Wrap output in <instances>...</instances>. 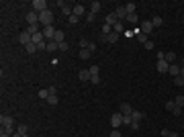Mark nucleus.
Returning a JSON list of instances; mask_svg holds the SVG:
<instances>
[{
	"instance_id": "nucleus-1",
	"label": "nucleus",
	"mask_w": 184,
	"mask_h": 137,
	"mask_svg": "<svg viewBox=\"0 0 184 137\" xmlns=\"http://www.w3.org/2000/svg\"><path fill=\"white\" fill-rule=\"evenodd\" d=\"M39 23L43 25V27H49V25L53 23V13H51L49 8L45 10V13H41V14H39Z\"/></svg>"
},
{
	"instance_id": "nucleus-2",
	"label": "nucleus",
	"mask_w": 184,
	"mask_h": 137,
	"mask_svg": "<svg viewBox=\"0 0 184 137\" xmlns=\"http://www.w3.org/2000/svg\"><path fill=\"white\" fill-rule=\"evenodd\" d=\"M31 6H33V10L35 13H45V10H47V2H45V0H33V4H31Z\"/></svg>"
},
{
	"instance_id": "nucleus-3",
	"label": "nucleus",
	"mask_w": 184,
	"mask_h": 137,
	"mask_svg": "<svg viewBox=\"0 0 184 137\" xmlns=\"http://www.w3.org/2000/svg\"><path fill=\"white\" fill-rule=\"evenodd\" d=\"M41 33H43V37H45V39L53 41V37H55V33H57V31L53 29V25H49V27H43V31H41Z\"/></svg>"
},
{
	"instance_id": "nucleus-4",
	"label": "nucleus",
	"mask_w": 184,
	"mask_h": 137,
	"mask_svg": "<svg viewBox=\"0 0 184 137\" xmlns=\"http://www.w3.org/2000/svg\"><path fill=\"white\" fill-rule=\"evenodd\" d=\"M110 125H113V129H119L123 125V115L121 113H115V115L110 117Z\"/></svg>"
},
{
	"instance_id": "nucleus-5",
	"label": "nucleus",
	"mask_w": 184,
	"mask_h": 137,
	"mask_svg": "<svg viewBox=\"0 0 184 137\" xmlns=\"http://www.w3.org/2000/svg\"><path fill=\"white\" fill-rule=\"evenodd\" d=\"M0 123H2V129H6V127H13L14 125V119L10 115H2L0 117Z\"/></svg>"
},
{
	"instance_id": "nucleus-6",
	"label": "nucleus",
	"mask_w": 184,
	"mask_h": 137,
	"mask_svg": "<svg viewBox=\"0 0 184 137\" xmlns=\"http://www.w3.org/2000/svg\"><path fill=\"white\" fill-rule=\"evenodd\" d=\"M19 41H20V45H25V47H27L29 43L33 41V37H31V35H29L27 31H23V33L19 35Z\"/></svg>"
},
{
	"instance_id": "nucleus-7",
	"label": "nucleus",
	"mask_w": 184,
	"mask_h": 137,
	"mask_svg": "<svg viewBox=\"0 0 184 137\" xmlns=\"http://www.w3.org/2000/svg\"><path fill=\"white\" fill-rule=\"evenodd\" d=\"M27 23L29 25H37V23H39V13H35V10L27 13Z\"/></svg>"
},
{
	"instance_id": "nucleus-8",
	"label": "nucleus",
	"mask_w": 184,
	"mask_h": 137,
	"mask_svg": "<svg viewBox=\"0 0 184 137\" xmlns=\"http://www.w3.org/2000/svg\"><path fill=\"white\" fill-rule=\"evenodd\" d=\"M156 68H157V72H160V74H168V68H170V63L166 62V59H162V62H157V63H156Z\"/></svg>"
},
{
	"instance_id": "nucleus-9",
	"label": "nucleus",
	"mask_w": 184,
	"mask_h": 137,
	"mask_svg": "<svg viewBox=\"0 0 184 137\" xmlns=\"http://www.w3.org/2000/svg\"><path fill=\"white\" fill-rule=\"evenodd\" d=\"M131 113H133V106H131L129 103H123V104H121V115H123V117H129Z\"/></svg>"
},
{
	"instance_id": "nucleus-10",
	"label": "nucleus",
	"mask_w": 184,
	"mask_h": 137,
	"mask_svg": "<svg viewBox=\"0 0 184 137\" xmlns=\"http://www.w3.org/2000/svg\"><path fill=\"white\" fill-rule=\"evenodd\" d=\"M115 14H117V19H119V21H125V19H127V8H125V6H119L115 10Z\"/></svg>"
},
{
	"instance_id": "nucleus-11",
	"label": "nucleus",
	"mask_w": 184,
	"mask_h": 137,
	"mask_svg": "<svg viewBox=\"0 0 184 137\" xmlns=\"http://www.w3.org/2000/svg\"><path fill=\"white\" fill-rule=\"evenodd\" d=\"M135 39H137L139 43H141V45H145V43L150 41V39H147V35H143L141 31H139V29H135Z\"/></svg>"
},
{
	"instance_id": "nucleus-12",
	"label": "nucleus",
	"mask_w": 184,
	"mask_h": 137,
	"mask_svg": "<svg viewBox=\"0 0 184 137\" xmlns=\"http://www.w3.org/2000/svg\"><path fill=\"white\" fill-rule=\"evenodd\" d=\"M104 23L113 27V25H117V23H119V19H117V14H115V13H109V14H106V19H104Z\"/></svg>"
},
{
	"instance_id": "nucleus-13",
	"label": "nucleus",
	"mask_w": 184,
	"mask_h": 137,
	"mask_svg": "<svg viewBox=\"0 0 184 137\" xmlns=\"http://www.w3.org/2000/svg\"><path fill=\"white\" fill-rule=\"evenodd\" d=\"M78 78H80L82 82H90V78H92V74H90V70H82L80 74H78Z\"/></svg>"
},
{
	"instance_id": "nucleus-14",
	"label": "nucleus",
	"mask_w": 184,
	"mask_h": 137,
	"mask_svg": "<svg viewBox=\"0 0 184 137\" xmlns=\"http://www.w3.org/2000/svg\"><path fill=\"white\" fill-rule=\"evenodd\" d=\"M168 74H170L172 78H176V76H180V66H176V63H172L170 68H168Z\"/></svg>"
},
{
	"instance_id": "nucleus-15",
	"label": "nucleus",
	"mask_w": 184,
	"mask_h": 137,
	"mask_svg": "<svg viewBox=\"0 0 184 137\" xmlns=\"http://www.w3.org/2000/svg\"><path fill=\"white\" fill-rule=\"evenodd\" d=\"M151 29H153V25H151V21H150V23H143L141 27H139V31H141L143 35H150V33H151Z\"/></svg>"
},
{
	"instance_id": "nucleus-16",
	"label": "nucleus",
	"mask_w": 184,
	"mask_h": 137,
	"mask_svg": "<svg viewBox=\"0 0 184 137\" xmlns=\"http://www.w3.org/2000/svg\"><path fill=\"white\" fill-rule=\"evenodd\" d=\"M72 14H76V16H80V14H86V8L82 6V4H74V13Z\"/></svg>"
},
{
	"instance_id": "nucleus-17",
	"label": "nucleus",
	"mask_w": 184,
	"mask_h": 137,
	"mask_svg": "<svg viewBox=\"0 0 184 137\" xmlns=\"http://www.w3.org/2000/svg\"><path fill=\"white\" fill-rule=\"evenodd\" d=\"M88 8H90V13H94V14H96L98 10H100V2H98V0H94V2H90V6H88Z\"/></svg>"
},
{
	"instance_id": "nucleus-18",
	"label": "nucleus",
	"mask_w": 184,
	"mask_h": 137,
	"mask_svg": "<svg viewBox=\"0 0 184 137\" xmlns=\"http://www.w3.org/2000/svg\"><path fill=\"white\" fill-rule=\"evenodd\" d=\"M78 57H80V59H88V57H92V51H88V49H80Z\"/></svg>"
},
{
	"instance_id": "nucleus-19",
	"label": "nucleus",
	"mask_w": 184,
	"mask_h": 137,
	"mask_svg": "<svg viewBox=\"0 0 184 137\" xmlns=\"http://www.w3.org/2000/svg\"><path fill=\"white\" fill-rule=\"evenodd\" d=\"M53 41H55V43H63V41H66V35H63V31H57V33H55Z\"/></svg>"
},
{
	"instance_id": "nucleus-20",
	"label": "nucleus",
	"mask_w": 184,
	"mask_h": 137,
	"mask_svg": "<svg viewBox=\"0 0 184 137\" xmlns=\"http://www.w3.org/2000/svg\"><path fill=\"white\" fill-rule=\"evenodd\" d=\"M123 31H125V27H123V23L119 21L117 25H113V33H117V35H121Z\"/></svg>"
},
{
	"instance_id": "nucleus-21",
	"label": "nucleus",
	"mask_w": 184,
	"mask_h": 137,
	"mask_svg": "<svg viewBox=\"0 0 184 137\" xmlns=\"http://www.w3.org/2000/svg\"><path fill=\"white\" fill-rule=\"evenodd\" d=\"M57 49H60V43H55V41H47V51H51V53H53V51H57Z\"/></svg>"
},
{
	"instance_id": "nucleus-22",
	"label": "nucleus",
	"mask_w": 184,
	"mask_h": 137,
	"mask_svg": "<svg viewBox=\"0 0 184 137\" xmlns=\"http://www.w3.org/2000/svg\"><path fill=\"white\" fill-rule=\"evenodd\" d=\"M166 62L172 66V63L176 62V53H174V51H168V53H166Z\"/></svg>"
},
{
	"instance_id": "nucleus-23",
	"label": "nucleus",
	"mask_w": 184,
	"mask_h": 137,
	"mask_svg": "<svg viewBox=\"0 0 184 137\" xmlns=\"http://www.w3.org/2000/svg\"><path fill=\"white\" fill-rule=\"evenodd\" d=\"M127 23H133V25H137L139 23V19H137V13H133V14H127V19H125Z\"/></svg>"
},
{
	"instance_id": "nucleus-24",
	"label": "nucleus",
	"mask_w": 184,
	"mask_h": 137,
	"mask_svg": "<svg viewBox=\"0 0 184 137\" xmlns=\"http://www.w3.org/2000/svg\"><path fill=\"white\" fill-rule=\"evenodd\" d=\"M49 94H51V92H49V88H41L39 90V98H43V100H47Z\"/></svg>"
},
{
	"instance_id": "nucleus-25",
	"label": "nucleus",
	"mask_w": 184,
	"mask_h": 137,
	"mask_svg": "<svg viewBox=\"0 0 184 137\" xmlns=\"http://www.w3.org/2000/svg\"><path fill=\"white\" fill-rule=\"evenodd\" d=\"M131 119H133V121H141L143 113H141V110H133V113H131Z\"/></svg>"
},
{
	"instance_id": "nucleus-26",
	"label": "nucleus",
	"mask_w": 184,
	"mask_h": 137,
	"mask_svg": "<svg viewBox=\"0 0 184 137\" xmlns=\"http://www.w3.org/2000/svg\"><path fill=\"white\" fill-rule=\"evenodd\" d=\"M27 33L31 35V37H33V35H37V33H39V29H37V25H29V27H27Z\"/></svg>"
},
{
	"instance_id": "nucleus-27",
	"label": "nucleus",
	"mask_w": 184,
	"mask_h": 137,
	"mask_svg": "<svg viewBox=\"0 0 184 137\" xmlns=\"http://www.w3.org/2000/svg\"><path fill=\"white\" fill-rule=\"evenodd\" d=\"M41 41H45V37H43V33H41V31H39V33H37V35H33V43H35V45H37V43H41Z\"/></svg>"
},
{
	"instance_id": "nucleus-28",
	"label": "nucleus",
	"mask_w": 184,
	"mask_h": 137,
	"mask_svg": "<svg viewBox=\"0 0 184 137\" xmlns=\"http://www.w3.org/2000/svg\"><path fill=\"white\" fill-rule=\"evenodd\" d=\"M45 103L51 104V106H55V104H57V94H49V98L45 100Z\"/></svg>"
},
{
	"instance_id": "nucleus-29",
	"label": "nucleus",
	"mask_w": 184,
	"mask_h": 137,
	"mask_svg": "<svg viewBox=\"0 0 184 137\" xmlns=\"http://www.w3.org/2000/svg\"><path fill=\"white\" fill-rule=\"evenodd\" d=\"M16 133H20V135H27V125H25V123L16 125Z\"/></svg>"
},
{
	"instance_id": "nucleus-30",
	"label": "nucleus",
	"mask_w": 184,
	"mask_h": 137,
	"mask_svg": "<svg viewBox=\"0 0 184 137\" xmlns=\"http://www.w3.org/2000/svg\"><path fill=\"white\" fill-rule=\"evenodd\" d=\"M151 25H153V27H162V25H164L162 16H153V19H151Z\"/></svg>"
},
{
	"instance_id": "nucleus-31",
	"label": "nucleus",
	"mask_w": 184,
	"mask_h": 137,
	"mask_svg": "<svg viewBox=\"0 0 184 137\" xmlns=\"http://www.w3.org/2000/svg\"><path fill=\"white\" fill-rule=\"evenodd\" d=\"M115 41H119V35H117V33L106 35V43H115Z\"/></svg>"
},
{
	"instance_id": "nucleus-32",
	"label": "nucleus",
	"mask_w": 184,
	"mask_h": 137,
	"mask_svg": "<svg viewBox=\"0 0 184 137\" xmlns=\"http://www.w3.org/2000/svg\"><path fill=\"white\" fill-rule=\"evenodd\" d=\"M25 49H27V53H35V51H39V49H37V45H35L33 41L29 43V45H27V47H25Z\"/></svg>"
},
{
	"instance_id": "nucleus-33",
	"label": "nucleus",
	"mask_w": 184,
	"mask_h": 137,
	"mask_svg": "<svg viewBox=\"0 0 184 137\" xmlns=\"http://www.w3.org/2000/svg\"><path fill=\"white\" fill-rule=\"evenodd\" d=\"M174 103H176L178 106H180V109H182V106H184V94H178L176 98H174Z\"/></svg>"
},
{
	"instance_id": "nucleus-34",
	"label": "nucleus",
	"mask_w": 184,
	"mask_h": 137,
	"mask_svg": "<svg viewBox=\"0 0 184 137\" xmlns=\"http://www.w3.org/2000/svg\"><path fill=\"white\" fill-rule=\"evenodd\" d=\"M174 84H176V86H184V76H176V78H174Z\"/></svg>"
},
{
	"instance_id": "nucleus-35",
	"label": "nucleus",
	"mask_w": 184,
	"mask_h": 137,
	"mask_svg": "<svg viewBox=\"0 0 184 137\" xmlns=\"http://www.w3.org/2000/svg\"><path fill=\"white\" fill-rule=\"evenodd\" d=\"M94 19H96V14L88 10V13H86V21H88V23H94Z\"/></svg>"
},
{
	"instance_id": "nucleus-36",
	"label": "nucleus",
	"mask_w": 184,
	"mask_h": 137,
	"mask_svg": "<svg viewBox=\"0 0 184 137\" xmlns=\"http://www.w3.org/2000/svg\"><path fill=\"white\" fill-rule=\"evenodd\" d=\"M174 106H176V103H174V100H168V103H166V110H174Z\"/></svg>"
},
{
	"instance_id": "nucleus-37",
	"label": "nucleus",
	"mask_w": 184,
	"mask_h": 137,
	"mask_svg": "<svg viewBox=\"0 0 184 137\" xmlns=\"http://www.w3.org/2000/svg\"><path fill=\"white\" fill-rule=\"evenodd\" d=\"M68 19H70V25H78V23H80V19H78L76 14H72V16H68Z\"/></svg>"
},
{
	"instance_id": "nucleus-38",
	"label": "nucleus",
	"mask_w": 184,
	"mask_h": 137,
	"mask_svg": "<svg viewBox=\"0 0 184 137\" xmlns=\"http://www.w3.org/2000/svg\"><path fill=\"white\" fill-rule=\"evenodd\" d=\"M37 49H39V51H45V49H47V41H41V43H37Z\"/></svg>"
},
{
	"instance_id": "nucleus-39",
	"label": "nucleus",
	"mask_w": 184,
	"mask_h": 137,
	"mask_svg": "<svg viewBox=\"0 0 184 137\" xmlns=\"http://www.w3.org/2000/svg\"><path fill=\"white\" fill-rule=\"evenodd\" d=\"M88 39H80V49H88Z\"/></svg>"
},
{
	"instance_id": "nucleus-40",
	"label": "nucleus",
	"mask_w": 184,
	"mask_h": 137,
	"mask_svg": "<svg viewBox=\"0 0 184 137\" xmlns=\"http://www.w3.org/2000/svg\"><path fill=\"white\" fill-rule=\"evenodd\" d=\"M98 72H100L98 66H92V68H90V74H92V76H98Z\"/></svg>"
},
{
	"instance_id": "nucleus-41",
	"label": "nucleus",
	"mask_w": 184,
	"mask_h": 137,
	"mask_svg": "<svg viewBox=\"0 0 184 137\" xmlns=\"http://www.w3.org/2000/svg\"><path fill=\"white\" fill-rule=\"evenodd\" d=\"M133 123V119H131V115L129 117H123V125H131Z\"/></svg>"
},
{
	"instance_id": "nucleus-42",
	"label": "nucleus",
	"mask_w": 184,
	"mask_h": 137,
	"mask_svg": "<svg viewBox=\"0 0 184 137\" xmlns=\"http://www.w3.org/2000/svg\"><path fill=\"white\" fill-rule=\"evenodd\" d=\"M156 57H157V62H162V59H166V53H164V51H157Z\"/></svg>"
},
{
	"instance_id": "nucleus-43",
	"label": "nucleus",
	"mask_w": 184,
	"mask_h": 137,
	"mask_svg": "<svg viewBox=\"0 0 184 137\" xmlns=\"http://www.w3.org/2000/svg\"><path fill=\"white\" fill-rule=\"evenodd\" d=\"M129 127H131V129H133V131H137V129H139V121H133V123H131Z\"/></svg>"
},
{
	"instance_id": "nucleus-44",
	"label": "nucleus",
	"mask_w": 184,
	"mask_h": 137,
	"mask_svg": "<svg viewBox=\"0 0 184 137\" xmlns=\"http://www.w3.org/2000/svg\"><path fill=\"white\" fill-rule=\"evenodd\" d=\"M90 82H92V84H98V82H100V76H92V78H90Z\"/></svg>"
},
{
	"instance_id": "nucleus-45",
	"label": "nucleus",
	"mask_w": 184,
	"mask_h": 137,
	"mask_svg": "<svg viewBox=\"0 0 184 137\" xmlns=\"http://www.w3.org/2000/svg\"><path fill=\"white\" fill-rule=\"evenodd\" d=\"M60 51H68V43H66V41L60 43Z\"/></svg>"
},
{
	"instance_id": "nucleus-46",
	"label": "nucleus",
	"mask_w": 184,
	"mask_h": 137,
	"mask_svg": "<svg viewBox=\"0 0 184 137\" xmlns=\"http://www.w3.org/2000/svg\"><path fill=\"white\" fill-rule=\"evenodd\" d=\"M110 137H123L121 133H119V129H113V133H110Z\"/></svg>"
},
{
	"instance_id": "nucleus-47",
	"label": "nucleus",
	"mask_w": 184,
	"mask_h": 137,
	"mask_svg": "<svg viewBox=\"0 0 184 137\" xmlns=\"http://www.w3.org/2000/svg\"><path fill=\"white\" fill-rule=\"evenodd\" d=\"M143 47H145V49H153V41H147L145 45H143Z\"/></svg>"
},
{
	"instance_id": "nucleus-48",
	"label": "nucleus",
	"mask_w": 184,
	"mask_h": 137,
	"mask_svg": "<svg viewBox=\"0 0 184 137\" xmlns=\"http://www.w3.org/2000/svg\"><path fill=\"white\" fill-rule=\"evenodd\" d=\"M94 49H96V43L90 41V43H88V51H94Z\"/></svg>"
},
{
	"instance_id": "nucleus-49",
	"label": "nucleus",
	"mask_w": 184,
	"mask_h": 137,
	"mask_svg": "<svg viewBox=\"0 0 184 137\" xmlns=\"http://www.w3.org/2000/svg\"><path fill=\"white\" fill-rule=\"evenodd\" d=\"M168 137H178V133H174V131H170V133H168Z\"/></svg>"
},
{
	"instance_id": "nucleus-50",
	"label": "nucleus",
	"mask_w": 184,
	"mask_h": 137,
	"mask_svg": "<svg viewBox=\"0 0 184 137\" xmlns=\"http://www.w3.org/2000/svg\"><path fill=\"white\" fill-rule=\"evenodd\" d=\"M180 76H184V63L180 66Z\"/></svg>"
},
{
	"instance_id": "nucleus-51",
	"label": "nucleus",
	"mask_w": 184,
	"mask_h": 137,
	"mask_svg": "<svg viewBox=\"0 0 184 137\" xmlns=\"http://www.w3.org/2000/svg\"><path fill=\"white\" fill-rule=\"evenodd\" d=\"M13 137H27V135H20V133H14Z\"/></svg>"
},
{
	"instance_id": "nucleus-52",
	"label": "nucleus",
	"mask_w": 184,
	"mask_h": 137,
	"mask_svg": "<svg viewBox=\"0 0 184 137\" xmlns=\"http://www.w3.org/2000/svg\"><path fill=\"white\" fill-rule=\"evenodd\" d=\"M0 137H13V135H8V133H2V135H0Z\"/></svg>"
}]
</instances>
